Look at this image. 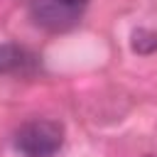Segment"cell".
<instances>
[{"label": "cell", "mask_w": 157, "mask_h": 157, "mask_svg": "<svg viewBox=\"0 0 157 157\" xmlns=\"http://www.w3.org/2000/svg\"><path fill=\"white\" fill-rule=\"evenodd\" d=\"M88 0H32V20L49 29V32H64V29H71L83 10H86Z\"/></svg>", "instance_id": "obj_2"}, {"label": "cell", "mask_w": 157, "mask_h": 157, "mask_svg": "<svg viewBox=\"0 0 157 157\" xmlns=\"http://www.w3.org/2000/svg\"><path fill=\"white\" fill-rule=\"evenodd\" d=\"M132 49L137 54H152L157 49V34L152 29H135L132 32Z\"/></svg>", "instance_id": "obj_4"}, {"label": "cell", "mask_w": 157, "mask_h": 157, "mask_svg": "<svg viewBox=\"0 0 157 157\" xmlns=\"http://www.w3.org/2000/svg\"><path fill=\"white\" fill-rule=\"evenodd\" d=\"M145 157H157V155H145Z\"/></svg>", "instance_id": "obj_5"}, {"label": "cell", "mask_w": 157, "mask_h": 157, "mask_svg": "<svg viewBox=\"0 0 157 157\" xmlns=\"http://www.w3.org/2000/svg\"><path fill=\"white\" fill-rule=\"evenodd\" d=\"M37 66V56L20 44H0V74H32Z\"/></svg>", "instance_id": "obj_3"}, {"label": "cell", "mask_w": 157, "mask_h": 157, "mask_svg": "<svg viewBox=\"0 0 157 157\" xmlns=\"http://www.w3.org/2000/svg\"><path fill=\"white\" fill-rule=\"evenodd\" d=\"M64 145V125L56 120H27L15 132V150L22 157H52Z\"/></svg>", "instance_id": "obj_1"}]
</instances>
